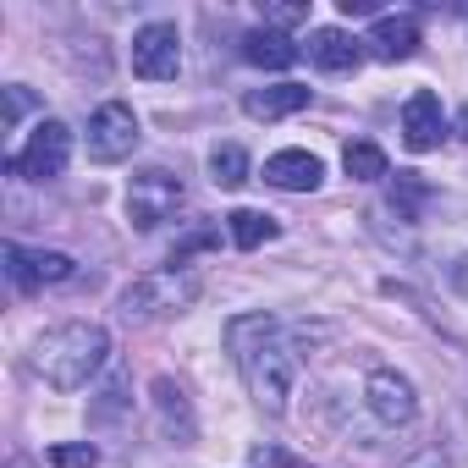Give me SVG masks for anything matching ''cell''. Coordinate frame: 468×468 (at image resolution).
<instances>
[{"label":"cell","mask_w":468,"mask_h":468,"mask_svg":"<svg viewBox=\"0 0 468 468\" xmlns=\"http://www.w3.org/2000/svg\"><path fill=\"white\" fill-rule=\"evenodd\" d=\"M309 17V6H265V28H292V23H303Z\"/></svg>","instance_id":"23"},{"label":"cell","mask_w":468,"mask_h":468,"mask_svg":"<svg viewBox=\"0 0 468 468\" xmlns=\"http://www.w3.org/2000/svg\"><path fill=\"white\" fill-rule=\"evenodd\" d=\"M424 198H430V187H424L413 171H397V220H413Z\"/></svg>","instance_id":"20"},{"label":"cell","mask_w":468,"mask_h":468,"mask_svg":"<svg viewBox=\"0 0 468 468\" xmlns=\"http://www.w3.org/2000/svg\"><path fill=\"white\" fill-rule=\"evenodd\" d=\"M364 50L375 61H408L419 50V23L413 17H375V28L364 34Z\"/></svg>","instance_id":"12"},{"label":"cell","mask_w":468,"mask_h":468,"mask_svg":"<svg viewBox=\"0 0 468 468\" xmlns=\"http://www.w3.org/2000/svg\"><path fill=\"white\" fill-rule=\"evenodd\" d=\"M364 402L380 424H408L419 413V397H413V380L397 375V369H375L369 386H364Z\"/></svg>","instance_id":"9"},{"label":"cell","mask_w":468,"mask_h":468,"mask_svg":"<svg viewBox=\"0 0 468 468\" xmlns=\"http://www.w3.org/2000/svg\"><path fill=\"white\" fill-rule=\"evenodd\" d=\"M12 468H28V463H12Z\"/></svg>","instance_id":"29"},{"label":"cell","mask_w":468,"mask_h":468,"mask_svg":"<svg viewBox=\"0 0 468 468\" xmlns=\"http://www.w3.org/2000/svg\"><path fill=\"white\" fill-rule=\"evenodd\" d=\"M50 463H56V468H94V463H100V446L67 441V446H50Z\"/></svg>","instance_id":"21"},{"label":"cell","mask_w":468,"mask_h":468,"mask_svg":"<svg viewBox=\"0 0 468 468\" xmlns=\"http://www.w3.org/2000/svg\"><path fill=\"white\" fill-rule=\"evenodd\" d=\"M265 182L271 187H287V193H314L325 182V165L309 149H282V154L265 160Z\"/></svg>","instance_id":"11"},{"label":"cell","mask_w":468,"mask_h":468,"mask_svg":"<svg viewBox=\"0 0 468 468\" xmlns=\"http://www.w3.org/2000/svg\"><path fill=\"white\" fill-rule=\"evenodd\" d=\"M122 408H127V380H111V386H105V397L94 402V424H111Z\"/></svg>","instance_id":"22"},{"label":"cell","mask_w":468,"mask_h":468,"mask_svg":"<svg viewBox=\"0 0 468 468\" xmlns=\"http://www.w3.org/2000/svg\"><path fill=\"white\" fill-rule=\"evenodd\" d=\"M298 56H303V50H298L287 34H276V28L243 34V61L260 67V72H287V67H298Z\"/></svg>","instance_id":"15"},{"label":"cell","mask_w":468,"mask_h":468,"mask_svg":"<svg viewBox=\"0 0 468 468\" xmlns=\"http://www.w3.org/2000/svg\"><path fill=\"white\" fill-rule=\"evenodd\" d=\"M309 105V89L303 83H276V89H249L243 94V111L254 122H282V116H298Z\"/></svg>","instance_id":"16"},{"label":"cell","mask_w":468,"mask_h":468,"mask_svg":"<svg viewBox=\"0 0 468 468\" xmlns=\"http://www.w3.org/2000/svg\"><path fill=\"white\" fill-rule=\"evenodd\" d=\"M209 176H215V187H243V182H249V154H243V144H215V149H209Z\"/></svg>","instance_id":"19"},{"label":"cell","mask_w":468,"mask_h":468,"mask_svg":"<svg viewBox=\"0 0 468 468\" xmlns=\"http://www.w3.org/2000/svg\"><path fill=\"white\" fill-rule=\"evenodd\" d=\"M182 209V176L165 171V165H149L127 182V220L138 231H154L160 220H171Z\"/></svg>","instance_id":"5"},{"label":"cell","mask_w":468,"mask_h":468,"mask_svg":"<svg viewBox=\"0 0 468 468\" xmlns=\"http://www.w3.org/2000/svg\"><path fill=\"white\" fill-rule=\"evenodd\" d=\"M342 171L353 176V182H380V176H391V165H386V149L380 144H347L342 149Z\"/></svg>","instance_id":"18"},{"label":"cell","mask_w":468,"mask_h":468,"mask_svg":"<svg viewBox=\"0 0 468 468\" xmlns=\"http://www.w3.org/2000/svg\"><path fill=\"white\" fill-rule=\"evenodd\" d=\"M402 138H408L413 154L441 149V138H446V111H441V100H435L430 89L408 94V105H402Z\"/></svg>","instance_id":"10"},{"label":"cell","mask_w":468,"mask_h":468,"mask_svg":"<svg viewBox=\"0 0 468 468\" xmlns=\"http://www.w3.org/2000/svg\"><path fill=\"white\" fill-rule=\"evenodd\" d=\"M408 468H446V463H441V457L430 452V457H419V463H408Z\"/></svg>","instance_id":"27"},{"label":"cell","mask_w":468,"mask_h":468,"mask_svg":"<svg viewBox=\"0 0 468 468\" xmlns=\"http://www.w3.org/2000/svg\"><path fill=\"white\" fill-rule=\"evenodd\" d=\"M309 61H314L320 72L342 78V72H353V67L364 61V39H353L347 28H320V34L309 39Z\"/></svg>","instance_id":"13"},{"label":"cell","mask_w":468,"mask_h":468,"mask_svg":"<svg viewBox=\"0 0 468 468\" xmlns=\"http://www.w3.org/2000/svg\"><path fill=\"white\" fill-rule=\"evenodd\" d=\"M457 133H463V138H468V105H463V116H457Z\"/></svg>","instance_id":"28"},{"label":"cell","mask_w":468,"mask_h":468,"mask_svg":"<svg viewBox=\"0 0 468 468\" xmlns=\"http://www.w3.org/2000/svg\"><path fill=\"white\" fill-rule=\"evenodd\" d=\"M149 397H154V408H160V424H165V435H171L176 446H193V435H198V419H193V408H187L182 386H176L171 375H160V380L149 386Z\"/></svg>","instance_id":"14"},{"label":"cell","mask_w":468,"mask_h":468,"mask_svg":"<svg viewBox=\"0 0 468 468\" xmlns=\"http://www.w3.org/2000/svg\"><path fill=\"white\" fill-rule=\"evenodd\" d=\"M133 72L149 83H165L182 72V34L176 23H144L133 34Z\"/></svg>","instance_id":"7"},{"label":"cell","mask_w":468,"mask_h":468,"mask_svg":"<svg viewBox=\"0 0 468 468\" xmlns=\"http://www.w3.org/2000/svg\"><path fill=\"white\" fill-rule=\"evenodd\" d=\"M67 160H72V127L56 122V116H45L28 133V144L6 154V171L12 176H28V182H56L67 171Z\"/></svg>","instance_id":"4"},{"label":"cell","mask_w":468,"mask_h":468,"mask_svg":"<svg viewBox=\"0 0 468 468\" xmlns=\"http://www.w3.org/2000/svg\"><path fill=\"white\" fill-rule=\"evenodd\" d=\"M105 358H111V336H105V325H94V320L50 325V331H39L34 347H28V369H34L45 386H56V391H83V386L105 369Z\"/></svg>","instance_id":"2"},{"label":"cell","mask_w":468,"mask_h":468,"mask_svg":"<svg viewBox=\"0 0 468 468\" xmlns=\"http://www.w3.org/2000/svg\"><path fill=\"white\" fill-rule=\"evenodd\" d=\"M198 298V276L187 265H165V271H149L138 282L122 287V320L127 325H149V320H171L182 309H193Z\"/></svg>","instance_id":"3"},{"label":"cell","mask_w":468,"mask_h":468,"mask_svg":"<svg viewBox=\"0 0 468 468\" xmlns=\"http://www.w3.org/2000/svg\"><path fill=\"white\" fill-rule=\"evenodd\" d=\"M6 276H12V287L34 292V287L72 282L78 265H72V254H56V249H23V243H6Z\"/></svg>","instance_id":"8"},{"label":"cell","mask_w":468,"mask_h":468,"mask_svg":"<svg viewBox=\"0 0 468 468\" xmlns=\"http://www.w3.org/2000/svg\"><path fill=\"white\" fill-rule=\"evenodd\" d=\"M336 6H342L347 17H364V12H375V0H336Z\"/></svg>","instance_id":"26"},{"label":"cell","mask_w":468,"mask_h":468,"mask_svg":"<svg viewBox=\"0 0 468 468\" xmlns=\"http://www.w3.org/2000/svg\"><path fill=\"white\" fill-rule=\"evenodd\" d=\"M226 347L238 358V375H243L249 397L265 413H287L292 375H298V353L287 342V325L276 314H238L226 325Z\"/></svg>","instance_id":"1"},{"label":"cell","mask_w":468,"mask_h":468,"mask_svg":"<svg viewBox=\"0 0 468 468\" xmlns=\"http://www.w3.org/2000/svg\"><path fill=\"white\" fill-rule=\"evenodd\" d=\"M28 105H34V100H28V89H23V83H12V89H6V127H17Z\"/></svg>","instance_id":"24"},{"label":"cell","mask_w":468,"mask_h":468,"mask_svg":"<svg viewBox=\"0 0 468 468\" xmlns=\"http://www.w3.org/2000/svg\"><path fill=\"white\" fill-rule=\"evenodd\" d=\"M254 468H292V457H287V452H271V446H260V452H254Z\"/></svg>","instance_id":"25"},{"label":"cell","mask_w":468,"mask_h":468,"mask_svg":"<svg viewBox=\"0 0 468 468\" xmlns=\"http://www.w3.org/2000/svg\"><path fill=\"white\" fill-rule=\"evenodd\" d=\"M138 116H133V105H122V100H105L94 116H89V133H83V144H89V160H100V165H116V160H127L133 149H138Z\"/></svg>","instance_id":"6"},{"label":"cell","mask_w":468,"mask_h":468,"mask_svg":"<svg viewBox=\"0 0 468 468\" xmlns=\"http://www.w3.org/2000/svg\"><path fill=\"white\" fill-rule=\"evenodd\" d=\"M226 226H231V243H238V249H265L276 231H282L276 215H265V209H231Z\"/></svg>","instance_id":"17"}]
</instances>
